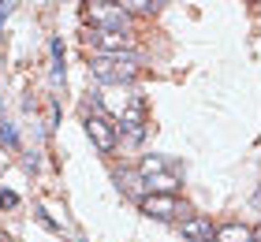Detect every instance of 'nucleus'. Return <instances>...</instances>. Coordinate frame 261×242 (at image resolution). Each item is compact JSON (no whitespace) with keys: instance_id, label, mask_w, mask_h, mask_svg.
I'll return each instance as SVG.
<instances>
[{"instance_id":"nucleus-1","label":"nucleus","mask_w":261,"mask_h":242,"mask_svg":"<svg viewBox=\"0 0 261 242\" xmlns=\"http://www.w3.org/2000/svg\"><path fill=\"white\" fill-rule=\"evenodd\" d=\"M90 75L97 78V82H135L142 75V64H138V56L135 52H93L90 60Z\"/></svg>"},{"instance_id":"nucleus-2","label":"nucleus","mask_w":261,"mask_h":242,"mask_svg":"<svg viewBox=\"0 0 261 242\" xmlns=\"http://www.w3.org/2000/svg\"><path fill=\"white\" fill-rule=\"evenodd\" d=\"M138 175L146 179L149 194H175L179 190V175H175V168L164 160V156H142Z\"/></svg>"},{"instance_id":"nucleus-3","label":"nucleus","mask_w":261,"mask_h":242,"mask_svg":"<svg viewBox=\"0 0 261 242\" xmlns=\"http://www.w3.org/2000/svg\"><path fill=\"white\" fill-rule=\"evenodd\" d=\"M86 15L93 19V30H127L130 11L116 0H86Z\"/></svg>"},{"instance_id":"nucleus-4","label":"nucleus","mask_w":261,"mask_h":242,"mask_svg":"<svg viewBox=\"0 0 261 242\" xmlns=\"http://www.w3.org/2000/svg\"><path fill=\"white\" fill-rule=\"evenodd\" d=\"M86 135H90L97 153H116V145H120V123L109 119L105 112H90L86 116Z\"/></svg>"},{"instance_id":"nucleus-5","label":"nucleus","mask_w":261,"mask_h":242,"mask_svg":"<svg viewBox=\"0 0 261 242\" xmlns=\"http://www.w3.org/2000/svg\"><path fill=\"white\" fill-rule=\"evenodd\" d=\"M138 209L146 212V216H153V220H187L191 216V209L175 198V194H146V198L138 201Z\"/></svg>"},{"instance_id":"nucleus-6","label":"nucleus","mask_w":261,"mask_h":242,"mask_svg":"<svg viewBox=\"0 0 261 242\" xmlns=\"http://www.w3.org/2000/svg\"><path fill=\"white\" fill-rule=\"evenodd\" d=\"M120 127H123V138L127 142H142V135H146V101H142L138 93H130V101L123 104Z\"/></svg>"},{"instance_id":"nucleus-7","label":"nucleus","mask_w":261,"mask_h":242,"mask_svg":"<svg viewBox=\"0 0 261 242\" xmlns=\"http://www.w3.org/2000/svg\"><path fill=\"white\" fill-rule=\"evenodd\" d=\"M86 41L93 45V52H130L135 48V34L130 30H90Z\"/></svg>"},{"instance_id":"nucleus-8","label":"nucleus","mask_w":261,"mask_h":242,"mask_svg":"<svg viewBox=\"0 0 261 242\" xmlns=\"http://www.w3.org/2000/svg\"><path fill=\"white\" fill-rule=\"evenodd\" d=\"M179 231H183V238H191V242H213V238H217L213 220H205V216H198V212H191L187 220H179Z\"/></svg>"},{"instance_id":"nucleus-9","label":"nucleus","mask_w":261,"mask_h":242,"mask_svg":"<svg viewBox=\"0 0 261 242\" xmlns=\"http://www.w3.org/2000/svg\"><path fill=\"white\" fill-rule=\"evenodd\" d=\"M254 238H257V235H254L246 224H220L213 242H254Z\"/></svg>"},{"instance_id":"nucleus-10","label":"nucleus","mask_w":261,"mask_h":242,"mask_svg":"<svg viewBox=\"0 0 261 242\" xmlns=\"http://www.w3.org/2000/svg\"><path fill=\"white\" fill-rule=\"evenodd\" d=\"M49 48H53V78L60 82V78H64V41H60V38H53Z\"/></svg>"},{"instance_id":"nucleus-11","label":"nucleus","mask_w":261,"mask_h":242,"mask_svg":"<svg viewBox=\"0 0 261 242\" xmlns=\"http://www.w3.org/2000/svg\"><path fill=\"white\" fill-rule=\"evenodd\" d=\"M0 142H4L8 149H19V135H15V127H11V123H0Z\"/></svg>"},{"instance_id":"nucleus-12","label":"nucleus","mask_w":261,"mask_h":242,"mask_svg":"<svg viewBox=\"0 0 261 242\" xmlns=\"http://www.w3.org/2000/svg\"><path fill=\"white\" fill-rule=\"evenodd\" d=\"M19 205V194L15 190H0V209H15Z\"/></svg>"},{"instance_id":"nucleus-13","label":"nucleus","mask_w":261,"mask_h":242,"mask_svg":"<svg viewBox=\"0 0 261 242\" xmlns=\"http://www.w3.org/2000/svg\"><path fill=\"white\" fill-rule=\"evenodd\" d=\"M254 209L261 212V186H257V194H254Z\"/></svg>"},{"instance_id":"nucleus-14","label":"nucleus","mask_w":261,"mask_h":242,"mask_svg":"<svg viewBox=\"0 0 261 242\" xmlns=\"http://www.w3.org/2000/svg\"><path fill=\"white\" fill-rule=\"evenodd\" d=\"M0 242H11V238H8V235H4V231H0Z\"/></svg>"},{"instance_id":"nucleus-15","label":"nucleus","mask_w":261,"mask_h":242,"mask_svg":"<svg viewBox=\"0 0 261 242\" xmlns=\"http://www.w3.org/2000/svg\"><path fill=\"white\" fill-rule=\"evenodd\" d=\"M254 242H261V235H257V238H254Z\"/></svg>"}]
</instances>
